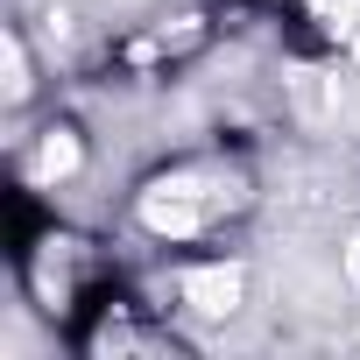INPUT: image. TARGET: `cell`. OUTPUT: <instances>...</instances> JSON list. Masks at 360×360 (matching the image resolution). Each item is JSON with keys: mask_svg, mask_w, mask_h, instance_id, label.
<instances>
[{"mask_svg": "<svg viewBox=\"0 0 360 360\" xmlns=\"http://www.w3.org/2000/svg\"><path fill=\"white\" fill-rule=\"evenodd\" d=\"M198 219H205L198 184H155V191L141 198V226H148V233H191Z\"/></svg>", "mask_w": 360, "mask_h": 360, "instance_id": "cell-1", "label": "cell"}, {"mask_svg": "<svg viewBox=\"0 0 360 360\" xmlns=\"http://www.w3.org/2000/svg\"><path fill=\"white\" fill-rule=\"evenodd\" d=\"M184 297H191L205 318H226V311L240 304V269H198V276H184Z\"/></svg>", "mask_w": 360, "mask_h": 360, "instance_id": "cell-2", "label": "cell"}, {"mask_svg": "<svg viewBox=\"0 0 360 360\" xmlns=\"http://www.w3.org/2000/svg\"><path fill=\"white\" fill-rule=\"evenodd\" d=\"M71 169H78V141L71 134H50L43 155H36V176H71Z\"/></svg>", "mask_w": 360, "mask_h": 360, "instance_id": "cell-3", "label": "cell"}, {"mask_svg": "<svg viewBox=\"0 0 360 360\" xmlns=\"http://www.w3.org/2000/svg\"><path fill=\"white\" fill-rule=\"evenodd\" d=\"M311 15L332 22V29H353V22H360V0H311Z\"/></svg>", "mask_w": 360, "mask_h": 360, "instance_id": "cell-4", "label": "cell"}, {"mask_svg": "<svg viewBox=\"0 0 360 360\" xmlns=\"http://www.w3.org/2000/svg\"><path fill=\"white\" fill-rule=\"evenodd\" d=\"M0 57H8V99H22V92H29V57H22V43L8 36V50H0Z\"/></svg>", "mask_w": 360, "mask_h": 360, "instance_id": "cell-5", "label": "cell"}, {"mask_svg": "<svg viewBox=\"0 0 360 360\" xmlns=\"http://www.w3.org/2000/svg\"><path fill=\"white\" fill-rule=\"evenodd\" d=\"M346 276H353V283H360V233H353V240H346Z\"/></svg>", "mask_w": 360, "mask_h": 360, "instance_id": "cell-6", "label": "cell"}, {"mask_svg": "<svg viewBox=\"0 0 360 360\" xmlns=\"http://www.w3.org/2000/svg\"><path fill=\"white\" fill-rule=\"evenodd\" d=\"M353 57H360V22H353Z\"/></svg>", "mask_w": 360, "mask_h": 360, "instance_id": "cell-7", "label": "cell"}]
</instances>
